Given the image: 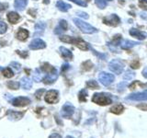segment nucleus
Masks as SVG:
<instances>
[{
	"mask_svg": "<svg viewBox=\"0 0 147 138\" xmlns=\"http://www.w3.org/2000/svg\"><path fill=\"white\" fill-rule=\"evenodd\" d=\"M60 40H61L62 41H63V43L75 44L76 47H78L82 51H86L89 48L88 43H86V41H83L81 38H74V37H70L68 35H63V36L60 37Z\"/></svg>",
	"mask_w": 147,
	"mask_h": 138,
	"instance_id": "f257e3e1",
	"label": "nucleus"
},
{
	"mask_svg": "<svg viewBox=\"0 0 147 138\" xmlns=\"http://www.w3.org/2000/svg\"><path fill=\"white\" fill-rule=\"evenodd\" d=\"M74 22H75V24L76 25L78 29L82 32H84V33L93 34V33H96V32H98V30H96L95 27L90 25L89 23L85 22L84 20H80V18H74Z\"/></svg>",
	"mask_w": 147,
	"mask_h": 138,
	"instance_id": "f03ea898",
	"label": "nucleus"
},
{
	"mask_svg": "<svg viewBox=\"0 0 147 138\" xmlns=\"http://www.w3.org/2000/svg\"><path fill=\"white\" fill-rule=\"evenodd\" d=\"M92 101L96 104H98L100 106H106L109 105L112 102L110 97L105 93H96L93 95V98H92Z\"/></svg>",
	"mask_w": 147,
	"mask_h": 138,
	"instance_id": "7ed1b4c3",
	"label": "nucleus"
},
{
	"mask_svg": "<svg viewBox=\"0 0 147 138\" xmlns=\"http://www.w3.org/2000/svg\"><path fill=\"white\" fill-rule=\"evenodd\" d=\"M109 70L113 72L114 74L119 75V74H121L123 71L124 64L121 61H119V60L114 59L112 61H110V63L109 64Z\"/></svg>",
	"mask_w": 147,
	"mask_h": 138,
	"instance_id": "20e7f679",
	"label": "nucleus"
},
{
	"mask_svg": "<svg viewBox=\"0 0 147 138\" xmlns=\"http://www.w3.org/2000/svg\"><path fill=\"white\" fill-rule=\"evenodd\" d=\"M98 79L103 86L108 87L110 84H112L114 79H115V77L112 74H109L107 72H101L98 76Z\"/></svg>",
	"mask_w": 147,
	"mask_h": 138,
	"instance_id": "39448f33",
	"label": "nucleus"
},
{
	"mask_svg": "<svg viewBox=\"0 0 147 138\" xmlns=\"http://www.w3.org/2000/svg\"><path fill=\"white\" fill-rule=\"evenodd\" d=\"M75 112V107L71 103H65L63 107L61 110V115L63 118L69 119Z\"/></svg>",
	"mask_w": 147,
	"mask_h": 138,
	"instance_id": "423d86ee",
	"label": "nucleus"
},
{
	"mask_svg": "<svg viewBox=\"0 0 147 138\" xmlns=\"http://www.w3.org/2000/svg\"><path fill=\"white\" fill-rule=\"evenodd\" d=\"M103 22L109 26L116 27L119 24L121 20H119V18L116 15V14H111V15H109L108 17H105L103 18Z\"/></svg>",
	"mask_w": 147,
	"mask_h": 138,
	"instance_id": "0eeeda50",
	"label": "nucleus"
},
{
	"mask_svg": "<svg viewBox=\"0 0 147 138\" xmlns=\"http://www.w3.org/2000/svg\"><path fill=\"white\" fill-rule=\"evenodd\" d=\"M57 77H58V71H57L56 68H54L52 72L47 73V76H46L45 77H43L42 81L45 85H51V84H53V83H54L55 81H56Z\"/></svg>",
	"mask_w": 147,
	"mask_h": 138,
	"instance_id": "6e6552de",
	"label": "nucleus"
},
{
	"mask_svg": "<svg viewBox=\"0 0 147 138\" xmlns=\"http://www.w3.org/2000/svg\"><path fill=\"white\" fill-rule=\"evenodd\" d=\"M58 95H59V93L57 90H54V89L49 90L47 93H46V95L44 97V99L46 102H48L50 104H53L58 101Z\"/></svg>",
	"mask_w": 147,
	"mask_h": 138,
	"instance_id": "1a4fd4ad",
	"label": "nucleus"
},
{
	"mask_svg": "<svg viewBox=\"0 0 147 138\" xmlns=\"http://www.w3.org/2000/svg\"><path fill=\"white\" fill-rule=\"evenodd\" d=\"M11 103L15 107H24L30 103V99L27 97H18L11 100Z\"/></svg>",
	"mask_w": 147,
	"mask_h": 138,
	"instance_id": "9d476101",
	"label": "nucleus"
},
{
	"mask_svg": "<svg viewBox=\"0 0 147 138\" xmlns=\"http://www.w3.org/2000/svg\"><path fill=\"white\" fill-rule=\"evenodd\" d=\"M29 47L30 50H40L46 47V43L41 39H34L30 43Z\"/></svg>",
	"mask_w": 147,
	"mask_h": 138,
	"instance_id": "9b49d317",
	"label": "nucleus"
},
{
	"mask_svg": "<svg viewBox=\"0 0 147 138\" xmlns=\"http://www.w3.org/2000/svg\"><path fill=\"white\" fill-rule=\"evenodd\" d=\"M128 99L131 100H147V90L141 92V93H134V94H131L127 97Z\"/></svg>",
	"mask_w": 147,
	"mask_h": 138,
	"instance_id": "f8f14e48",
	"label": "nucleus"
},
{
	"mask_svg": "<svg viewBox=\"0 0 147 138\" xmlns=\"http://www.w3.org/2000/svg\"><path fill=\"white\" fill-rule=\"evenodd\" d=\"M130 34L132 37H135V38L139 39L140 41L144 40L147 37V34L145 33V32L140 31V30H138L137 29H134V28H132V29L130 30Z\"/></svg>",
	"mask_w": 147,
	"mask_h": 138,
	"instance_id": "ddd939ff",
	"label": "nucleus"
},
{
	"mask_svg": "<svg viewBox=\"0 0 147 138\" xmlns=\"http://www.w3.org/2000/svg\"><path fill=\"white\" fill-rule=\"evenodd\" d=\"M20 86L24 89H30L32 87V81L30 77L24 76V77H22L20 80Z\"/></svg>",
	"mask_w": 147,
	"mask_h": 138,
	"instance_id": "4468645a",
	"label": "nucleus"
},
{
	"mask_svg": "<svg viewBox=\"0 0 147 138\" xmlns=\"http://www.w3.org/2000/svg\"><path fill=\"white\" fill-rule=\"evenodd\" d=\"M56 7L59 9L60 11H62V12H66L68 11L69 9H70L72 7H71V5H69L65 2H63L62 1V0H59V1L56 3Z\"/></svg>",
	"mask_w": 147,
	"mask_h": 138,
	"instance_id": "2eb2a0df",
	"label": "nucleus"
},
{
	"mask_svg": "<svg viewBox=\"0 0 147 138\" xmlns=\"http://www.w3.org/2000/svg\"><path fill=\"white\" fill-rule=\"evenodd\" d=\"M137 44H139L138 41H128V40H125V41H121V43H119V45H121V47L122 49H130L133 46H136Z\"/></svg>",
	"mask_w": 147,
	"mask_h": 138,
	"instance_id": "dca6fc26",
	"label": "nucleus"
},
{
	"mask_svg": "<svg viewBox=\"0 0 147 138\" xmlns=\"http://www.w3.org/2000/svg\"><path fill=\"white\" fill-rule=\"evenodd\" d=\"M45 28H46V24L44 22H41V21L37 22L36 25H35V36L42 34L44 30H45Z\"/></svg>",
	"mask_w": 147,
	"mask_h": 138,
	"instance_id": "f3484780",
	"label": "nucleus"
},
{
	"mask_svg": "<svg viewBox=\"0 0 147 138\" xmlns=\"http://www.w3.org/2000/svg\"><path fill=\"white\" fill-rule=\"evenodd\" d=\"M24 113L23 112H13V110H8L7 112V116L10 120L13 121H17V120H20L23 117Z\"/></svg>",
	"mask_w": 147,
	"mask_h": 138,
	"instance_id": "a211bd4d",
	"label": "nucleus"
},
{
	"mask_svg": "<svg viewBox=\"0 0 147 138\" xmlns=\"http://www.w3.org/2000/svg\"><path fill=\"white\" fill-rule=\"evenodd\" d=\"M27 4H28V0H15L14 7H15V8L17 9V10L22 11L25 9Z\"/></svg>",
	"mask_w": 147,
	"mask_h": 138,
	"instance_id": "6ab92c4d",
	"label": "nucleus"
},
{
	"mask_svg": "<svg viewBox=\"0 0 147 138\" xmlns=\"http://www.w3.org/2000/svg\"><path fill=\"white\" fill-rule=\"evenodd\" d=\"M60 53H61L62 54V56L64 58V59H66V60H70L73 58V53L70 50H68L66 49L65 47H60Z\"/></svg>",
	"mask_w": 147,
	"mask_h": 138,
	"instance_id": "aec40b11",
	"label": "nucleus"
},
{
	"mask_svg": "<svg viewBox=\"0 0 147 138\" xmlns=\"http://www.w3.org/2000/svg\"><path fill=\"white\" fill-rule=\"evenodd\" d=\"M29 37V31L24 29H18L17 32V38L20 41H25Z\"/></svg>",
	"mask_w": 147,
	"mask_h": 138,
	"instance_id": "412c9836",
	"label": "nucleus"
},
{
	"mask_svg": "<svg viewBox=\"0 0 147 138\" xmlns=\"http://www.w3.org/2000/svg\"><path fill=\"white\" fill-rule=\"evenodd\" d=\"M7 20L10 23H13V24H16L18 22V20H20V15L17 12L11 11L7 14Z\"/></svg>",
	"mask_w": 147,
	"mask_h": 138,
	"instance_id": "4be33fe9",
	"label": "nucleus"
},
{
	"mask_svg": "<svg viewBox=\"0 0 147 138\" xmlns=\"http://www.w3.org/2000/svg\"><path fill=\"white\" fill-rule=\"evenodd\" d=\"M110 112H112L114 114H121L123 110H124V107L121 104H117L113 106L112 108H110Z\"/></svg>",
	"mask_w": 147,
	"mask_h": 138,
	"instance_id": "5701e85b",
	"label": "nucleus"
},
{
	"mask_svg": "<svg viewBox=\"0 0 147 138\" xmlns=\"http://www.w3.org/2000/svg\"><path fill=\"white\" fill-rule=\"evenodd\" d=\"M135 77V73L132 72L131 70H127L123 76V78L125 80H131Z\"/></svg>",
	"mask_w": 147,
	"mask_h": 138,
	"instance_id": "b1692460",
	"label": "nucleus"
},
{
	"mask_svg": "<svg viewBox=\"0 0 147 138\" xmlns=\"http://www.w3.org/2000/svg\"><path fill=\"white\" fill-rule=\"evenodd\" d=\"M20 83L18 81H8L7 83V86L8 87V89H20Z\"/></svg>",
	"mask_w": 147,
	"mask_h": 138,
	"instance_id": "393cba45",
	"label": "nucleus"
},
{
	"mask_svg": "<svg viewBox=\"0 0 147 138\" xmlns=\"http://www.w3.org/2000/svg\"><path fill=\"white\" fill-rule=\"evenodd\" d=\"M86 86L88 89H98V82L95 81V80H89L86 82Z\"/></svg>",
	"mask_w": 147,
	"mask_h": 138,
	"instance_id": "a878e982",
	"label": "nucleus"
},
{
	"mask_svg": "<svg viewBox=\"0 0 147 138\" xmlns=\"http://www.w3.org/2000/svg\"><path fill=\"white\" fill-rule=\"evenodd\" d=\"M3 76H5V77H7V78H10V77H12L13 76H14V74H13V72H12V70L9 67H7V68H4L3 69Z\"/></svg>",
	"mask_w": 147,
	"mask_h": 138,
	"instance_id": "bb28decb",
	"label": "nucleus"
},
{
	"mask_svg": "<svg viewBox=\"0 0 147 138\" xmlns=\"http://www.w3.org/2000/svg\"><path fill=\"white\" fill-rule=\"evenodd\" d=\"M34 80L36 82H40L41 81V74H40V70L39 68L35 69V72H34Z\"/></svg>",
	"mask_w": 147,
	"mask_h": 138,
	"instance_id": "cd10ccee",
	"label": "nucleus"
},
{
	"mask_svg": "<svg viewBox=\"0 0 147 138\" xmlns=\"http://www.w3.org/2000/svg\"><path fill=\"white\" fill-rule=\"evenodd\" d=\"M86 96H87V92L86 89H82L79 92V95H78V98H79L80 101H86Z\"/></svg>",
	"mask_w": 147,
	"mask_h": 138,
	"instance_id": "c85d7f7f",
	"label": "nucleus"
},
{
	"mask_svg": "<svg viewBox=\"0 0 147 138\" xmlns=\"http://www.w3.org/2000/svg\"><path fill=\"white\" fill-rule=\"evenodd\" d=\"M41 69H42V71H44L46 73H50V72H52L53 70L54 67H53L52 66H50L49 64L45 63V64H43V66H41Z\"/></svg>",
	"mask_w": 147,
	"mask_h": 138,
	"instance_id": "c756f323",
	"label": "nucleus"
},
{
	"mask_svg": "<svg viewBox=\"0 0 147 138\" xmlns=\"http://www.w3.org/2000/svg\"><path fill=\"white\" fill-rule=\"evenodd\" d=\"M95 3H96V6L101 9L105 8L106 6H107V3H106L105 0H95Z\"/></svg>",
	"mask_w": 147,
	"mask_h": 138,
	"instance_id": "7c9ffc66",
	"label": "nucleus"
},
{
	"mask_svg": "<svg viewBox=\"0 0 147 138\" xmlns=\"http://www.w3.org/2000/svg\"><path fill=\"white\" fill-rule=\"evenodd\" d=\"M61 29L64 31V30H67V28H68V25H67V22L66 20H61L59 22V25H58Z\"/></svg>",
	"mask_w": 147,
	"mask_h": 138,
	"instance_id": "2f4dec72",
	"label": "nucleus"
},
{
	"mask_svg": "<svg viewBox=\"0 0 147 138\" xmlns=\"http://www.w3.org/2000/svg\"><path fill=\"white\" fill-rule=\"evenodd\" d=\"M82 66H83V69H85V70H90L92 66H93V64H92L91 61H86L85 63H83Z\"/></svg>",
	"mask_w": 147,
	"mask_h": 138,
	"instance_id": "473e14b6",
	"label": "nucleus"
},
{
	"mask_svg": "<svg viewBox=\"0 0 147 138\" xmlns=\"http://www.w3.org/2000/svg\"><path fill=\"white\" fill-rule=\"evenodd\" d=\"M7 26L6 23L3 21H0V34L5 33V32L7 31Z\"/></svg>",
	"mask_w": 147,
	"mask_h": 138,
	"instance_id": "72a5a7b5",
	"label": "nucleus"
},
{
	"mask_svg": "<svg viewBox=\"0 0 147 138\" xmlns=\"http://www.w3.org/2000/svg\"><path fill=\"white\" fill-rule=\"evenodd\" d=\"M69 1H72L73 3H75L78 6H81V7H86L87 4L86 2H85L84 0H69Z\"/></svg>",
	"mask_w": 147,
	"mask_h": 138,
	"instance_id": "f704fd0d",
	"label": "nucleus"
},
{
	"mask_svg": "<svg viewBox=\"0 0 147 138\" xmlns=\"http://www.w3.org/2000/svg\"><path fill=\"white\" fill-rule=\"evenodd\" d=\"M10 66H11L12 68L15 69V70H17V71H20V69H21L20 64H18V63H17V62H12V63L10 64Z\"/></svg>",
	"mask_w": 147,
	"mask_h": 138,
	"instance_id": "c9c22d12",
	"label": "nucleus"
},
{
	"mask_svg": "<svg viewBox=\"0 0 147 138\" xmlns=\"http://www.w3.org/2000/svg\"><path fill=\"white\" fill-rule=\"evenodd\" d=\"M139 7L142 9H144V10H147V0H140Z\"/></svg>",
	"mask_w": 147,
	"mask_h": 138,
	"instance_id": "e433bc0d",
	"label": "nucleus"
},
{
	"mask_svg": "<svg viewBox=\"0 0 147 138\" xmlns=\"http://www.w3.org/2000/svg\"><path fill=\"white\" fill-rule=\"evenodd\" d=\"M91 50L92 51H93V53L96 55V56H98L99 59H102V60H104L106 57H107V55H106L105 53H98V52H96V50H94L93 48H91Z\"/></svg>",
	"mask_w": 147,
	"mask_h": 138,
	"instance_id": "4c0bfd02",
	"label": "nucleus"
},
{
	"mask_svg": "<svg viewBox=\"0 0 147 138\" xmlns=\"http://www.w3.org/2000/svg\"><path fill=\"white\" fill-rule=\"evenodd\" d=\"M45 91L44 89H40L36 91V93H35V96L37 97V99H40V96L43 94V92Z\"/></svg>",
	"mask_w": 147,
	"mask_h": 138,
	"instance_id": "58836bf2",
	"label": "nucleus"
},
{
	"mask_svg": "<svg viewBox=\"0 0 147 138\" xmlns=\"http://www.w3.org/2000/svg\"><path fill=\"white\" fill-rule=\"evenodd\" d=\"M131 68H134V69H136V68H138L140 66V62H139V60H134L132 63H131Z\"/></svg>",
	"mask_w": 147,
	"mask_h": 138,
	"instance_id": "ea45409f",
	"label": "nucleus"
},
{
	"mask_svg": "<svg viewBox=\"0 0 147 138\" xmlns=\"http://www.w3.org/2000/svg\"><path fill=\"white\" fill-rule=\"evenodd\" d=\"M127 86V83L126 82H122V83H119V84L118 85V89L119 91H122L124 89H125V87Z\"/></svg>",
	"mask_w": 147,
	"mask_h": 138,
	"instance_id": "a19ab883",
	"label": "nucleus"
},
{
	"mask_svg": "<svg viewBox=\"0 0 147 138\" xmlns=\"http://www.w3.org/2000/svg\"><path fill=\"white\" fill-rule=\"evenodd\" d=\"M17 53L20 54L22 58H26L28 56V52H25V51H17Z\"/></svg>",
	"mask_w": 147,
	"mask_h": 138,
	"instance_id": "79ce46f5",
	"label": "nucleus"
},
{
	"mask_svg": "<svg viewBox=\"0 0 147 138\" xmlns=\"http://www.w3.org/2000/svg\"><path fill=\"white\" fill-rule=\"evenodd\" d=\"M77 15L79 16V17H81V18H86V20H87V18H88V15H87V14L85 13V12L78 11L77 12Z\"/></svg>",
	"mask_w": 147,
	"mask_h": 138,
	"instance_id": "37998d69",
	"label": "nucleus"
},
{
	"mask_svg": "<svg viewBox=\"0 0 147 138\" xmlns=\"http://www.w3.org/2000/svg\"><path fill=\"white\" fill-rule=\"evenodd\" d=\"M62 32H63V30L59 26H57L56 28H55V30H54V33L55 34H61Z\"/></svg>",
	"mask_w": 147,
	"mask_h": 138,
	"instance_id": "c03bdc74",
	"label": "nucleus"
},
{
	"mask_svg": "<svg viewBox=\"0 0 147 138\" xmlns=\"http://www.w3.org/2000/svg\"><path fill=\"white\" fill-rule=\"evenodd\" d=\"M7 6L8 5L6 3H0V11H3V10H5L6 8H7Z\"/></svg>",
	"mask_w": 147,
	"mask_h": 138,
	"instance_id": "a18cd8bd",
	"label": "nucleus"
},
{
	"mask_svg": "<svg viewBox=\"0 0 147 138\" xmlns=\"http://www.w3.org/2000/svg\"><path fill=\"white\" fill-rule=\"evenodd\" d=\"M49 138H62V136L58 135V133H53V135H51L49 136Z\"/></svg>",
	"mask_w": 147,
	"mask_h": 138,
	"instance_id": "49530a36",
	"label": "nucleus"
},
{
	"mask_svg": "<svg viewBox=\"0 0 147 138\" xmlns=\"http://www.w3.org/2000/svg\"><path fill=\"white\" fill-rule=\"evenodd\" d=\"M69 68V64L66 63V64H63L62 66V72H64L66 70V69H68Z\"/></svg>",
	"mask_w": 147,
	"mask_h": 138,
	"instance_id": "de8ad7c7",
	"label": "nucleus"
},
{
	"mask_svg": "<svg viewBox=\"0 0 147 138\" xmlns=\"http://www.w3.org/2000/svg\"><path fill=\"white\" fill-rule=\"evenodd\" d=\"M142 76H144V77L147 78V67H145L144 70H142Z\"/></svg>",
	"mask_w": 147,
	"mask_h": 138,
	"instance_id": "09e8293b",
	"label": "nucleus"
},
{
	"mask_svg": "<svg viewBox=\"0 0 147 138\" xmlns=\"http://www.w3.org/2000/svg\"><path fill=\"white\" fill-rule=\"evenodd\" d=\"M65 138H74L73 136H71V135H68V136H66Z\"/></svg>",
	"mask_w": 147,
	"mask_h": 138,
	"instance_id": "8fccbe9b",
	"label": "nucleus"
},
{
	"mask_svg": "<svg viewBox=\"0 0 147 138\" xmlns=\"http://www.w3.org/2000/svg\"><path fill=\"white\" fill-rule=\"evenodd\" d=\"M3 69H4L3 67H1V66H0V71H3Z\"/></svg>",
	"mask_w": 147,
	"mask_h": 138,
	"instance_id": "3c124183",
	"label": "nucleus"
},
{
	"mask_svg": "<svg viewBox=\"0 0 147 138\" xmlns=\"http://www.w3.org/2000/svg\"><path fill=\"white\" fill-rule=\"evenodd\" d=\"M108 1H111V0H108Z\"/></svg>",
	"mask_w": 147,
	"mask_h": 138,
	"instance_id": "603ef678",
	"label": "nucleus"
},
{
	"mask_svg": "<svg viewBox=\"0 0 147 138\" xmlns=\"http://www.w3.org/2000/svg\"><path fill=\"white\" fill-rule=\"evenodd\" d=\"M86 1H90V0H86Z\"/></svg>",
	"mask_w": 147,
	"mask_h": 138,
	"instance_id": "864d4df0",
	"label": "nucleus"
}]
</instances>
